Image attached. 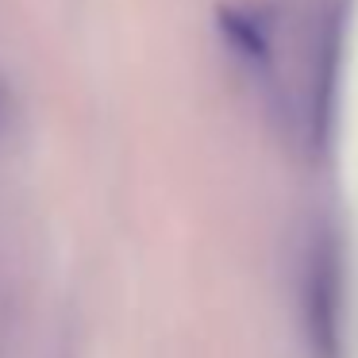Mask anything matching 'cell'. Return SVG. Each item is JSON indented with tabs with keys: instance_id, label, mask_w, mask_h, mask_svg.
I'll return each mask as SVG.
<instances>
[{
	"instance_id": "cell-1",
	"label": "cell",
	"mask_w": 358,
	"mask_h": 358,
	"mask_svg": "<svg viewBox=\"0 0 358 358\" xmlns=\"http://www.w3.org/2000/svg\"><path fill=\"white\" fill-rule=\"evenodd\" d=\"M304 324L316 358H339V258L327 239H320L308 255Z\"/></svg>"
}]
</instances>
